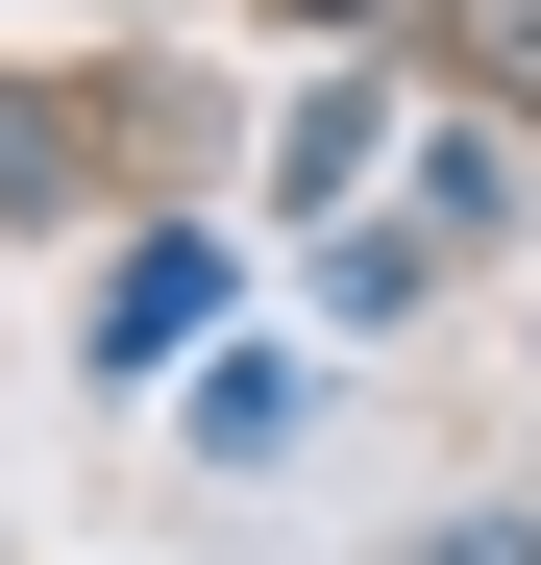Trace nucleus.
<instances>
[{"mask_svg": "<svg viewBox=\"0 0 541 565\" xmlns=\"http://www.w3.org/2000/svg\"><path fill=\"white\" fill-rule=\"evenodd\" d=\"M198 443H222V467H296V443H320V369H222Z\"/></svg>", "mask_w": 541, "mask_h": 565, "instance_id": "1", "label": "nucleus"}, {"mask_svg": "<svg viewBox=\"0 0 541 565\" xmlns=\"http://www.w3.org/2000/svg\"><path fill=\"white\" fill-rule=\"evenodd\" d=\"M394 565H541V516H443V541H394Z\"/></svg>", "mask_w": 541, "mask_h": 565, "instance_id": "2", "label": "nucleus"}]
</instances>
